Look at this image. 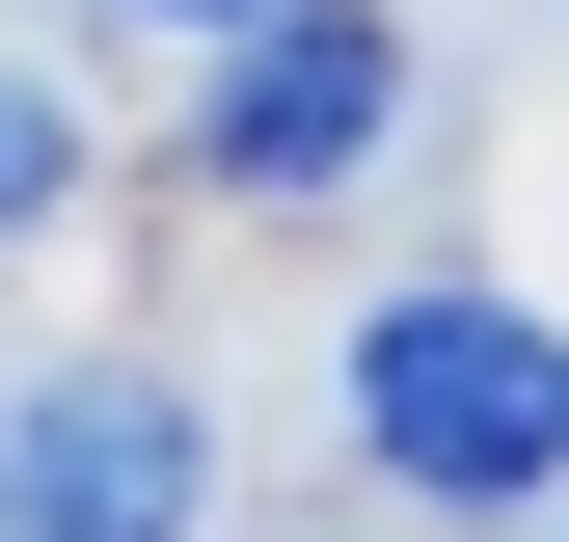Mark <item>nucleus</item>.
<instances>
[{
  "label": "nucleus",
  "instance_id": "f257e3e1",
  "mask_svg": "<svg viewBox=\"0 0 569 542\" xmlns=\"http://www.w3.org/2000/svg\"><path fill=\"white\" fill-rule=\"evenodd\" d=\"M352 461H380L407 515H542L569 489V325L516 271H407V299L352 325Z\"/></svg>",
  "mask_w": 569,
  "mask_h": 542
},
{
  "label": "nucleus",
  "instance_id": "f03ea898",
  "mask_svg": "<svg viewBox=\"0 0 569 542\" xmlns=\"http://www.w3.org/2000/svg\"><path fill=\"white\" fill-rule=\"evenodd\" d=\"M380 136H407V28H380V0H244V82H218L190 163H218V190H352Z\"/></svg>",
  "mask_w": 569,
  "mask_h": 542
},
{
  "label": "nucleus",
  "instance_id": "7ed1b4c3",
  "mask_svg": "<svg viewBox=\"0 0 569 542\" xmlns=\"http://www.w3.org/2000/svg\"><path fill=\"white\" fill-rule=\"evenodd\" d=\"M190 489H218L190 380H54L0 434V542H190Z\"/></svg>",
  "mask_w": 569,
  "mask_h": 542
},
{
  "label": "nucleus",
  "instance_id": "20e7f679",
  "mask_svg": "<svg viewBox=\"0 0 569 542\" xmlns=\"http://www.w3.org/2000/svg\"><path fill=\"white\" fill-rule=\"evenodd\" d=\"M54 190H82V136H54L28 82H0V244H28V218H54Z\"/></svg>",
  "mask_w": 569,
  "mask_h": 542
},
{
  "label": "nucleus",
  "instance_id": "39448f33",
  "mask_svg": "<svg viewBox=\"0 0 569 542\" xmlns=\"http://www.w3.org/2000/svg\"><path fill=\"white\" fill-rule=\"evenodd\" d=\"M136 28H244V0H136Z\"/></svg>",
  "mask_w": 569,
  "mask_h": 542
}]
</instances>
